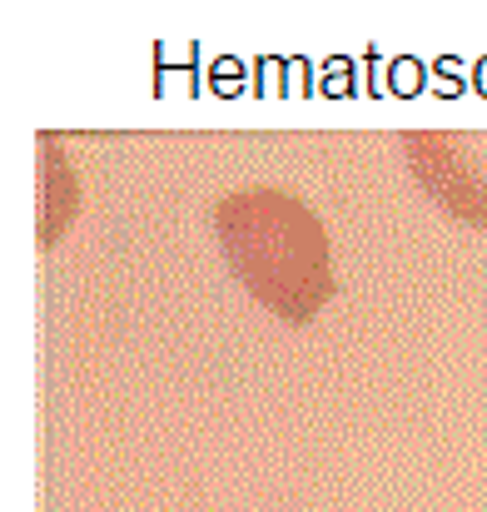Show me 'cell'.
Listing matches in <instances>:
<instances>
[{"label": "cell", "mask_w": 487, "mask_h": 512, "mask_svg": "<svg viewBox=\"0 0 487 512\" xmlns=\"http://www.w3.org/2000/svg\"><path fill=\"white\" fill-rule=\"evenodd\" d=\"M423 90H428V65H423V60H413V55L388 60V95L413 100V95H423Z\"/></svg>", "instance_id": "obj_1"}, {"label": "cell", "mask_w": 487, "mask_h": 512, "mask_svg": "<svg viewBox=\"0 0 487 512\" xmlns=\"http://www.w3.org/2000/svg\"><path fill=\"white\" fill-rule=\"evenodd\" d=\"M319 95H328V100H348V95H358V60H353V55H328L324 80H319Z\"/></svg>", "instance_id": "obj_2"}, {"label": "cell", "mask_w": 487, "mask_h": 512, "mask_svg": "<svg viewBox=\"0 0 487 512\" xmlns=\"http://www.w3.org/2000/svg\"><path fill=\"white\" fill-rule=\"evenodd\" d=\"M174 65H179L189 80H199V40H179V50H174L169 40H160V45H155V80L169 75Z\"/></svg>", "instance_id": "obj_3"}, {"label": "cell", "mask_w": 487, "mask_h": 512, "mask_svg": "<svg viewBox=\"0 0 487 512\" xmlns=\"http://www.w3.org/2000/svg\"><path fill=\"white\" fill-rule=\"evenodd\" d=\"M254 95H264V100L289 95V60H279V55H259V65H254Z\"/></svg>", "instance_id": "obj_4"}, {"label": "cell", "mask_w": 487, "mask_h": 512, "mask_svg": "<svg viewBox=\"0 0 487 512\" xmlns=\"http://www.w3.org/2000/svg\"><path fill=\"white\" fill-rule=\"evenodd\" d=\"M209 90H214L219 100H234V95H244V65H239L234 55H219V60L209 65Z\"/></svg>", "instance_id": "obj_5"}, {"label": "cell", "mask_w": 487, "mask_h": 512, "mask_svg": "<svg viewBox=\"0 0 487 512\" xmlns=\"http://www.w3.org/2000/svg\"><path fill=\"white\" fill-rule=\"evenodd\" d=\"M289 95H319V85H314V65H309L304 55L289 60Z\"/></svg>", "instance_id": "obj_6"}, {"label": "cell", "mask_w": 487, "mask_h": 512, "mask_svg": "<svg viewBox=\"0 0 487 512\" xmlns=\"http://www.w3.org/2000/svg\"><path fill=\"white\" fill-rule=\"evenodd\" d=\"M363 75H368L363 95H373V100H378V95H383V85H378V45H368V50H363Z\"/></svg>", "instance_id": "obj_7"}, {"label": "cell", "mask_w": 487, "mask_h": 512, "mask_svg": "<svg viewBox=\"0 0 487 512\" xmlns=\"http://www.w3.org/2000/svg\"><path fill=\"white\" fill-rule=\"evenodd\" d=\"M433 70H438V75H443V80H453V85H458V90H463V65H458V55H443V60H438V65H433Z\"/></svg>", "instance_id": "obj_8"}, {"label": "cell", "mask_w": 487, "mask_h": 512, "mask_svg": "<svg viewBox=\"0 0 487 512\" xmlns=\"http://www.w3.org/2000/svg\"><path fill=\"white\" fill-rule=\"evenodd\" d=\"M473 90H478V95L487 100V55L478 60V65H473Z\"/></svg>", "instance_id": "obj_9"}]
</instances>
